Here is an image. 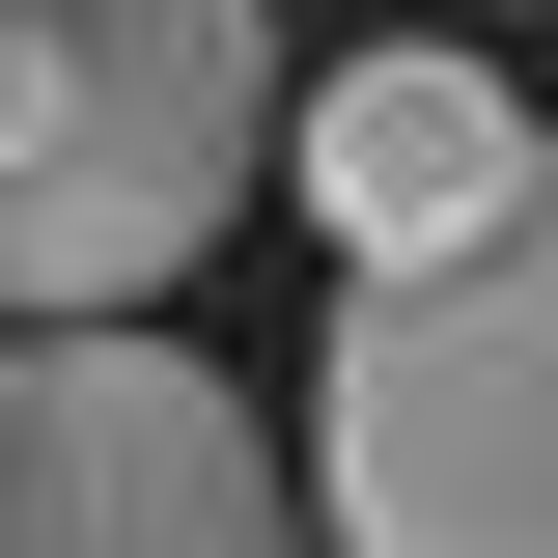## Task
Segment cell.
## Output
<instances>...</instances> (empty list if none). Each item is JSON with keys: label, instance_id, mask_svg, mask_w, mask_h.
<instances>
[{"label": "cell", "instance_id": "obj_4", "mask_svg": "<svg viewBox=\"0 0 558 558\" xmlns=\"http://www.w3.org/2000/svg\"><path fill=\"white\" fill-rule=\"evenodd\" d=\"M279 168H307L336 279H447V252H502V223H531L558 112L475 57V28H363L336 84H279Z\"/></svg>", "mask_w": 558, "mask_h": 558}, {"label": "cell", "instance_id": "obj_3", "mask_svg": "<svg viewBox=\"0 0 558 558\" xmlns=\"http://www.w3.org/2000/svg\"><path fill=\"white\" fill-rule=\"evenodd\" d=\"M0 558H307V447L196 336H0Z\"/></svg>", "mask_w": 558, "mask_h": 558}, {"label": "cell", "instance_id": "obj_2", "mask_svg": "<svg viewBox=\"0 0 558 558\" xmlns=\"http://www.w3.org/2000/svg\"><path fill=\"white\" fill-rule=\"evenodd\" d=\"M307 502H336V558H558V168H531L502 252L336 307Z\"/></svg>", "mask_w": 558, "mask_h": 558}, {"label": "cell", "instance_id": "obj_1", "mask_svg": "<svg viewBox=\"0 0 558 558\" xmlns=\"http://www.w3.org/2000/svg\"><path fill=\"white\" fill-rule=\"evenodd\" d=\"M279 28L252 0H0V336H112L252 223Z\"/></svg>", "mask_w": 558, "mask_h": 558}]
</instances>
